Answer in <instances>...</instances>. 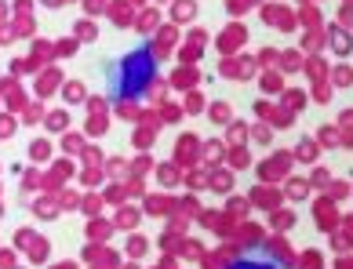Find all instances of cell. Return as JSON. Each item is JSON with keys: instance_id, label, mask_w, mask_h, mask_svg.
Wrapping results in <instances>:
<instances>
[{"instance_id": "6da1fadb", "label": "cell", "mask_w": 353, "mask_h": 269, "mask_svg": "<svg viewBox=\"0 0 353 269\" xmlns=\"http://www.w3.org/2000/svg\"><path fill=\"white\" fill-rule=\"evenodd\" d=\"M153 77H157V59L146 48L131 51L128 59H120L113 80H109V91H113L117 98H138V95H146V88L153 84Z\"/></svg>"}, {"instance_id": "7a4b0ae2", "label": "cell", "mask_w": 353, "mask_h": 269, "mask_svg": "<svg viewBox=\"0 0 353 269\" xmlns=\"http://www.w3.org/2000/svg\"><path fill=\"white\" fill-rule=\"evenodd\" d=\"M229 269H281V262H277L273 255L262 251V255H240Z\"/></svg>"}]
</instances>
